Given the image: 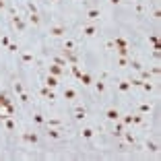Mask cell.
Returning a JSON list of instances; mask_svg holds the SVG:
<instances>
[{
	"instance_id": "6da1fadb",
	"label": "cell",
	"mask_w": 161,
	"mask_h": 161,
	"mask_svg": "<svg viewBox=\"0 0 161 161\" xmlns=\"http://www.w3.org/2000/svg\"><path fill=\"white\" fill-rule=\"evenodd\" d=\"M105 118H107V120H112V122L120 120V112H118V107H107V110H105Z\"/></svg>"
},
{
	"instance_id": "7a4b0ae2",
	"label": "cell",
	"mask_w": 161,
	"mask_h": 161,
	"mask_svg": "<svg viewBox=\"0 0 161 161\" xmlns=\"http://www.w3.org/2000/svg\"><path fill=\"white\" fill-rule=\"evenodd\" d=\"M64 33H66V27H62V25H56V27H50V35H52V37H62Z\"/></svg>"
},
{
	"instance_id": "3957f363",
	"label": "cell",
	"mask_w": 161,
	"mask_h": 161,
	"mask_svg": "<svg viewBox=\"0 0 161 161\" xmlns=\"http://www.w3.org/2000/svg\"><path fill=\"white\" fill-rule=\"evenodd\" d=\"M21 139L25 140V143H33V145H35V143L39 140V136H37L35 132H23V134H21Z\"/></svg>"
},
{
	"instance_id": "277c9868",
	"label": "cell",
	"mask_w": 161,
	"mask_h": 161,
	"mask_svg": "<svg viewBox=\"0 0 161 161\" xmlns=\"http://www.w3.org/2000/svg\"><path fill=\"white\" fill-rule=\"evenodd\" d=\"M48 70H50V74H54V77H60L66 68H62V66H58V64H50L48 66Z\"/></svg>"
},
{
	"instance_id": "5b68a950",
	"label": "cell",
	"mask_w": 161,
	"mask_h": 161,
	"mask_svg": "<svg viewBox=\"0 0 161 161\" xmlns=\"http://www.w3.org/2000/svg\"><path fill=\"white\" fill-rule=\"evenodd\" d=\"M83 118H87V110L83 105H77L74 107V120H83Z\"/></svg>"
},
{
	"instance_id": "8992f818",
	"label": "cell",
	"mask_w": 161,
	"mask_h": 161,
	"mask_svg": "<svg viewBox=\"0 0 161 161\" xmlns=\"http://www.w3.org/2000/svg\"><path fill=\"white\" fill-rule=\"evenodd\" d=\"M97 31H99V29L95 27V25H85V27H83V35H87V37H93Z\"/></svg>"
},
{
	"instance_id": "52a82bcc",
	"label": "cell",
	"mask_w": 161,
	"mask_h": 161,
	"mask_svg": "<svg viewBox=\"0 0 161 161\" xmlns=\"http://www.w3.org/2000/svg\"><path fill=\"white\" fill-rule=\"evenodd\" d=\"M46 87H50V89L58 87V77H54V74H48V77H46Z\"/></svg>"
},
{
	"instance_id": "ba28073f",
	"label": "cell",
	"mask_w": 161,
	"mask_h": 161,
	"mask_svg": "<svg viewBox=\"0 0 161 161\" xmlns=\"http://www.w3.org/2000/svg\"><path fill=\"white\" fill-rule=\"evenodd\" d=\"M99 17H101V10H99V8H89V10H87V19L95 21V19H99Z\"/></svg>"
},
{
	"instance_id": "9c48e42d",
	"label": "cell",
	"mask_w": 161,
	"mask_h": 161,
	"mask_svg": "<svg viewBox=\"0 0 161 161\" xmlns=\"http://www.w3.org/2000/svg\"><path fill=\"white\" fill-rule=\"evenodd\" d=\"M124 128H126V124H124V122H118V120H116V126H114V134H116V136H122V134H124Z\"/></svg>"
},
{
	"instance_id": "30bf717a",
	"label": "cell",
	"mask_w": 161,
	"mask_h": 161,
	"mask_svg": "<svg viewBox=\"0 0 161 161\" xmlns=\"http://www.w3.org/2000/svg\"><path fill=\"white\" fill-rule=\"evenodd\" d=\"M13 25L19 29V31H25V27H27V25H25V21H23L21 17H13Z\"/></svg>"
},
{
	"instance_id": "8fae6325",
	"label": "cell",
	"mask_w": 161,
	"mask_h": 161,
	"mask_svg": "<svg viewBox=\"0 0 161 161\" xmlns=\"http://www.w3.org/2000/svg\"><path fill=\"white\" fill-rule=\"evenodd\" d=\"M78 81H81L83 85H91L93 83V77L89 74V72H81V74H78Z\"/></svg>"
},
{
	"instance_id": "7c38bea8",
	"label": "cell",
	"mask_w": 161,
	"mask_h": 161,
	"mask_svg": "<svg viewBox=\"0 0 161 161\" xmlns=\"http://www.w3.org/2000/svg\"><path fill=\"white\" fill-rule=\"evenodd\" d=\"M46 126H50V128H60V126H62V120L50 118V120H46Z\"/></svg>"
},
{
	"instance_id": "4fadbf2b",
	"label": "cell",
	"mask_w": 161,
	"mask_h": 161,
	"mask_svg": "<svg viewBox=\"0 0 161 161\" xmlns=\"http://www.w3.org/2000/svg\"><path fill=\"white\" fill-rule=\"evenodd\" d=\"M118 89H120L122 93H128L130 89H132V85H130V81H120V83H118Z\"/></svg>"
},
{
	"instance_id": "5bb4252c",
	"label": "cell",
	"mask_w": 161,
	"mask_h": 161,
	"mask_svg": "<svg viewBox=\"0 0 161 161\" xmlns=\"http://www.w3.org/2000/svg\"><path fill=\"white\" fill-rule=\"evenodd\" d=\"M42 95H43L46 99H50V101H54V99H56V95H54V91H52L50 87H43V89H42Z\"/></svg>"
},
{
	"instance_id": "9a60e30c",
	"label": "cell",
	"mask_w": 161,
	"mask_h": 161,
	"mask_svg": "<svg viewBox=\"0 0 161 161\" xmlns=\"http://www.w3.org/2000/svg\"><path fill=\"white\" fill-rule=\"evenodd\" d=\"M48 136H50V139H60V136H62V134H60V130H58V128H50L48 126Z\"/></svg>"
},
{
	"instance_id": "2e32d148",
	"label": "cell",
	"mask_w": 161,
	"mask_h": 161,
	"mask_svg": "<svg viewBox=\"0 0 161 161\" xmlns=\"http://www.w3.org/2000/svg\"><path fill=\"white\" fill-rule=\"evenodd\" d=\"M93 134H95L93 128H83V130H81V136H83V139H93Z\"/></svg>"
},
{
	"instance_id": "e0dca14e",
	"label": "cell",
	"mask_w": 161,
	"mask_h": 161,
	"mask_svg": "<svg viewBox=\"0 0 161 161\" xmlns=\"http://www.w3.org/2000/svg\"><path fill=\"white\" fill-rule=\"evenodd\" d=\"M4 126H6V130H10V132H14V130H17V126H14L13 118H4Z\"/></svg>"
},
{
	"instance_id": "ac0fdd59",
	"label": "cell",
	"mask_w": 161,
	"mask_h": 161,
	"mask_svg": "<svg viewBox=\"0 0 161 161\" xmlns=\"http://www.w3.org/2000/svg\"><path fill=\"white\" fill-rule=\"evenodd\" d=\"M122 136H124V140H126L128 145H132V147H134V145H136V139H134V136H132V134H130V132H124V134H122Z\"/></svg>"
},
{
	"instance_id": "d6986e66",
	"label": "cell",
	"mask_w": 161,
	"mask_h": 161,
	"mask_svg": "<svg viewBox=\"0 0 161 161\" xmlns=\"http://www.w3.org/2000/svg\"><path fill=\"white\" fill-rule=\"evenodd\" d=\"M151 110H153V105H151V103H140V107H139L140 114H149Z\"/></svg>"
},
{
	"instance_id": "ffe728a7",
	"label": "cell",
	"mask_w": 161,
	"mask_h": 161,
	"mask_svg": "<svg viewBox=\"0 0 161 161\" xmlns=\"http://www.w3.org/2000/svg\"><path fill=\"white\" fill-rule=\"evenodd\" d=\"M29 21H31V23H33V25H39V23H42V19H39V14H37V13H29Z\"/></svg>"
},
{
	"instance_id": "44dd1931",
	"label": "cell",
	"mask_w": 161,
	"mask_h": 161,
	"mask_svg": "<svg viewBox=\"0 0 161 161\" xmlns=\"http://www.w3.org/2000/svg\"><path fill=\"white\" fill-rule=\"evenodd\" d=\"M64 97L66 99H74L77 97V91H74V89H64Z\"/></svg>"
},
{
	"instance_id": "7402d4cb",
	"label": "cell",
	"mask_w": 161,
	"mask_h": 161,
	"mask_svg": "<svg viewBox=\"0 0 161 161\" xmlns=\"http://www.w3.org/2000/svg\"><path fill=\"white\" fill-rule=\"evenodd\" d=\"M147 149L149 151H153V153H157V151H159V145L153 143V140H147Z\"/></svg>"
},
{
	"instance_id": "603a6c76",
	"label": "cell",
	"mask_w": 161,
	"mask_h": 161,
	"mask_svg": "<svg viewBox=\"0 0 161 161\" xmlns=\"http://www.w3.org/2000/svg\"><path fill=\"white\" fill-rule=\"evenodd\" d=\"M52 62H54V64H58V66H62V68H64V66H68V62H66V58H54V60H52Z\"/></svg>"
},
{
	"instance_id": "cb8c5ba5",
	"label": "cell",
	"mask_w": 161,
	"mask_h": 161,
	"mask_svg": "<svg viewBox=\"0 0 161 161\" xmlns=\"http://www.w3.org/2000/svg\"><path fill=\"white\" fill-rule=\"evenodd\" d=\"M95 91L97 93H105V83L103 81H97V83H95Z\"/></svg>"
},
{
	"instance_id": "d4e9b609",
	"label": "cell",
	"mask_w": 161,
	"mask_h": 161,
	"mask_svg": "<svg viewBox=\"0 0 161 161\" xmlns=\"http://www.w3.org/2000/svg\"><path fill=\"white\" fill-rule=\"evenodd\" d=\"M33 122L35 124H46V118H43L42 114H33Z\"/></svg>"
},
{
	"instance_id": "484cf974",
	"label": "cell",
	"mask_w": 161,
	"mask_h": 161,
	"mask_svg": "<svg viewBox=\"0 0 161 161\" xmlns=\"http://www.w3.org/2000/svg\"><path fill=\"white\" fill-rule=\"evenodd\" d=\"M128 66H132L134 70H143V64H140L139 60H130V62H128Z\"/></svg>"
},
{
	"instance_id": "4316f807",
	"label": "cell",
	"mask_w": 161,
	"mask_h": 161,
	"mask_svg": "<svg viewBox=\"0 0 161 161\" xmlns=\"http://www.w3.org/2000/svg\"><path fill=\"white\" fill-rule=\"evenodd\" d=\"M70 70H72V74H74V77H77V78H78V74L83 72V70H81V66H78V64H72V66H70Z\"/></svg>"
},
{
	"instance_id": "83f0119b",
	"label": "cell",
	"mask_w": 161,
	"mask_h": 161,
	"mask_svg": "<svg viewBox=\"0 0 161 161\" xmlns=\"http://www.w3.org/2000/svg\"><path fill=\"white\" fill-rule=\"evenodd\" d=\"M21 58H23V62H27V64H31V62L35 60L33 54H21Z\"/></svg>"
},
{
	"instance_id": "f1b7e54d",
	"label": "cell",
	"mask_w": 161,
	"mask_h": 161,
	"mask_svg": "<svg viewBox=\"0 0 161 161\" xmlns=\"http://www.w3.org/2000/svg\"><path fill=\"white\" fill-rule=\"evenodd\" d=\"M139 72H140V78H143V81H149V78H151V72H149V70L143 68V70H139Z\"/></svg>"
},
{
	"instance_id": "f546056e",
	"label": "cell",
	"mask_w": 161,
	"mask_h": 161,
	"mask_svg": "<svg viewBox=\"0 0 161 161\" xmlns=\"http://www.w3.org/2000/svg\"><path fill=\"white\" fill-rule=\"evenodd\" d=\"M118 54H120V56H128V54H130L128 46H122V48H118Z\"/></svg>"
},
{
	"instance_id": "4dcf8cb0",
	"label": "cell",
	"mask_w": 161,
	"mask_h": 161,
	"mask_svg": "<svg viewBox=\"0 0 161 161\" xmlns=\"http://www.w3.org/2000/svg\"><path fill=\"white\" fill-rule=\"evenodd\" d=\"M13 89H14V93H17V95H21V93H23V85L19 83V81H17V83L13 85Z\"/></svg>"
},
{
	"instance_id": "1f68e13d",
	"label": "cell",
	"mask_w": 161,
	"mask_h": 161,
	"mask_svg": "<svg viewBox=\"0 0 161 161\" xmlns=\"http://www.w3.org/2000/svg\"><path fill=\"white\" fill-rule=\"evenodd\" d=\"M128 62H130V60H128L126 56H120L118 58V66H128Z\"/></svg>"
},
{
	"instance_id": "d6a6232c",
	"label": "cell",
	"mask_w": 161,
	"mask_h": 161,
	"mask_svg": "<svg viewBox=\"0 0 161 161\" xmlns=\"http://www.w3.org/2000/svg\"><path fill=\"white\" fill-rule=\"evenodd\" d=\"M0 43H2L4 48H8V46H10V39H8V35H2V37H0Z\"/></svg>"
},
{
	"instance_id": "836d02e7",
	"label": "cell",
	"mask_w": 161,
	"mask_h": 161,
	"mask_svg": "<svg viewBox=\"0 0 161 161\" xmlns=\"http://www.w3.org/2000/svg\"><path fill=\"white\" fill-rule=\"evenodd\" d=\"M132 124H143V114H136V116H132Z\"/></svg>"
},
{
	"instance_id": "e575fe53",
	"label": "cell",
	"mask_w": 161,
	"mask_h": 161,
	"mask_svg": "<svg viewBox=\"0 0 161 161\" xmlns=\"http://www.w3.org/2000/svg\"><path fill=\"white\" fill-rule=\"evenodd\" d=\"M145 91H153V83H147V81H143V85H140Z\"/></svg>"
},
{
	"instance_id": "d590c367",
	"label": "cell",
	"mask_w": 161,
	"mask_h": 161,
	"mask_svg": "<svg viewBox=\"0 0 161 161\" xmlns=\"http://www.w3.org/2000/svg\"><path fill=\"white\" fill-rule=\"evenodd\" d=\"M149 42L153 43V48H159V39H157V35H151V37H149Z\"/></svg>"
},
{
	"instance_id": "8d00e7d4",
	"label": "cell",
	"mask_w": 161,
	"mask_h": 161,
	"mask_svg": "<svg viewBox=\"0 0 161 161\" xmlns=\"http://www.w3.org/2000/svg\"><path fill=\"white\" fill-rule=\"evenodd\" d=\"M27 8H29V13H37V6H35V4H33V2H27Z\"/></svg>"
},
{
	"instance_id": "74e56055",
	"label": "cell",
	"mask_w": 161,
	"mask_h": 161,
	"mask_svg": "<svg viewBox=\"0 0 161 161\" xmlns=\"http://www.w3.org/2000/svg\"><path fill=\"white\" fill-rule=\"evenodd\" d=\"M130 85H132V87H140V85H143V78H132Z\"/></svg>"
},
{
	"instance_id": "f35d334b",
	"label": "cell",
	"mask_w": 161,
	"mask_h": 161,
	"mask_svg": "<svg viewBox=\"0 0 161 161\" xmlns=\"http://www.w3.org/2000/svg\"><path fill=\"white\" fill-rule=\"evenodd\" d=\"M122 122H124V124H132V114H130V116H124V118H122Z\"/></svg>"
},
{
	"instance_id": "ab89813d",
	"label": "cell",
	"mask_w": 161,
	"mask_h": 161,
	"mask_svg": "<svg viewBox=\"0 0 161 161\" xmlns=\"http://www.w3.org/2000/svg\"><path fill=\"white\" fill-rule=\"evenodd\" d=\"M19 99H21L23 103H27V101H29V95H27V93H25V91H23L21 95H19Z\"/></svg>"
},
{
	"instance_id": "60d3db41",
	"label": "cell",
	"mask_w": 161,
	"mask_h": 161,
	"mask_svg": "<svg viewBox=\"0 0 161 161\" xmlns=\"http://www.w3.org/2000/svg\"><path fill=\"white\" fill-rule=\"evenodd\" d=\"M64 50H74V42H64Z\"/></svg>"
},
{
	"instance_id": "b9f144b4",
	"label": "cell",
	"mask_w": 161,
	"mask_h": 161,
	"mask_svg": "<svg viewBox=\"0 0 161 161\" xmlns=\"http://www.w3.org/2000/svg\"><path fill=\"white\" fill-rule=\"evenodd\" d=\"M8 52H19V46H14V43H10V46H8Z\"/></svg>"
},
{
	"instance_id": "7bdbcfd3",
	"label": "cell",
	"mask_w": 161,
	"mask_h": 161,
	"mask_svg": "<svg viewBox=\"0 0 161 161\" xmlns=\"http://www.w3.org/2000/svg\"><path fill=\"white\" fill-rule=\"evenodd\" d=\"M4 8H6V2H4V0H0V10H4Z\"/></svg>"
},
{
	"instance_id": "ee69618b",
	"label": "cell",
	"mask_w": 161,
	"mask_h": 161,
	"mask_svg": "<svg viewBox=\"0 0 161 161\" xmlns=\"http://www.w3.org/2000/svg\"><path fill=\"white\" fill-rule=\"evenodd\" d=\"M122 0H110V4H120Z\"/></svg>"
},
{
	"instance_id": "f6af8a7d",
	"label": "cell",
	"mask_w": 161,
	"mask_h": 161,
	"mask_svg": "<svg viewBox=\"0 0 161 161\" xmlns=\"http://www.w3.org/2000/svg\"><path fill=\"white\" fill-rule=\"evenodd\" d=\"M52 2H58V0H52Z\"/></svg>"
}]
</instances>
